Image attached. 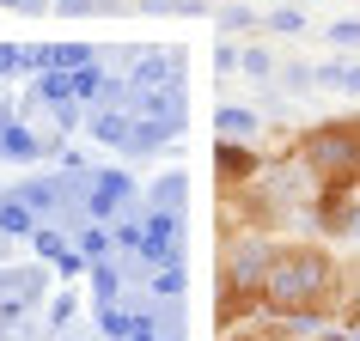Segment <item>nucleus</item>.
Wrapping results in <instances>:
<instances>
[{
  "mask_svg": "<svg viewBox=\"0 0 360 341\" xmlns=\"http://www.w3.org/2000/svg\"><path fill=\"white\" fill-rule=\"evenodd\" d=\"M220 341H305V329L300 323H287V317H250V323H238V329H226Z\"/></svg>",
  "mask_w": 360,
  "mask_h": 341,
  "instance_id": "nucleus-4",
  "label": "nucleus"
},
{
  "mask_svg": "<svg viewBox=\"0 0 360 341\" xmlns=\"http://www.w3.org/2000/svg\"><path fill=\"white\" fill-rule=\"evenodd\" d=\"M6 6H19V13H43L49 0H6Z\"/></svg>",
  "mask_w": 360,
  "mask_h": 341,
  "instance_id": "nucleus-7",
  "label": "nucleus"
},
{
  "mask_svg": "<svg viewBox=\"0 0 360 341\" xmlns=\"http://www.w3.org/2000/svg\"><path fill=\"white\" fill-rule=\"evenodd\" d=\"M122 201H129V177H92V213L98 220H110Z\"/></svg>",
  "mask_w": 360,
  "mask_h": 341,
  "instance_id": "nucleus-5",
  "label": "nucleus"
},
{
  "mask_svg": "<svg viewBox=\"0 0 360 341\" xmlns=\"http://www.w3.org/2000/svg\"><path fill=\"white\" fill-rule=\"evenodd\" d=\"M0 147H6V159H31L37 152V134L31 128H0Z\"/></svg>",
  "mask_w": 360,
  "mask_h": 341,
  "instance_id": "nucleus-6",
  "label": "nucleus"
},
{
  "mask_svg": "<svg viewBox=\"0 0 360 341\" xmlns=\"http://www.w3.org/2000/svg\"><path fill=\"white\" fill-rule=\"evenodd\" d=\"M348 262L323 238H269L263 250V311L300 329H323L342 317Z\"/></svg>",
  "mask_w": 360,
  "mask_h": 341,
  "instance_id": "nucleus-1",
  "label": "nucleus"
},
{
  "mask_svg": "<svg viewBox=\"0 0 360 341\" xmlns=\"http://www.w3.org/2000/svg\"><path fill=\"white\" fill-rule=\"evenodd\" d=\"M269 170V159L250 140H232V134H220V147H214V183L220 189H245V183H257Z\"/></svg>",
  "mask_w": 360,
  "mask_h": 341,
  "instance_id": "nucleus-3",
  "label": "nucleus"
},
{
  "mask_svg": "<svg viewBox=\"0 0 360 341\" xmlns=\"http://www.w3.org/2000/svg\"><path fill=\"white\" fill-rule=\"evenodd\" d=\"M281 159L300 165L311 183H360V110H342L300 128Z\"/></svg>",
  "mask_w": 360,
  "mask_h": 341,
  "instance_id": "nucleus-2",
  "label": "nucleus"
}]
</instances>
